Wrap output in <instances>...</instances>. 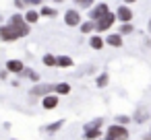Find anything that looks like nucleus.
Masks as SVG:
<instances>
[{
  "mask_svg": "<svg viewBox=\"0 0 151 140\" xmlns=\"http://www.w3.org/2000/svg\"><path fill=\"white\" fill-rule=\"evenodd\" d=\"M42 62H44L46 66H56V56H52V54H46V56L42 58Z\"/></svg>",
  "mask_w": 151,
  "mask_h": 140,
  "instance_id": "25",
  "label": "nucleus"
},
{
  "mask_svg": "<svg viewBox=\"0 0 151 140\" xmlns=\"http://www.w3.org/2000/svg\"><path fill=\"white\" fill-rule=\"evenodd\" d=\"M108 13H110L108 4H106V2H99L97 6H93V9L89 11V19H91L93 23H97V21H99V19H104Z\"/></svg>",
  "mask_w": 151,
  "mask_h": 140,
  "instance_id": "3",
  "label": "nucleus"
},
{
  "mask_svg": "<svg viewBox=\"0 0 151 140\" xmlns=\"http://www.w3.org/2000/svg\"><path fill=\"white\" fill-rule=\"evenodd\" d=\"M54 2H64V0H54Z\"/></svg>",
  "mask_w": 151,
  "mask_h": 140,
  "instance_id": "32",
  "label": "nucleus"
},
{
  "mask_svg": "<svg viewBox=\"0 0 151 140\" xmlns=\"http://www.w3.org/2000/svg\"><path fill=\"white\" fill-rule=\"evenodd\" d=\"M75 4L77 6H83V9H89L93 4V0H75Z\"/></svg>",
  "mask_w": 151,
  "mask_h": 140,
  "instance_id": "27",
  "label": "nucleus"
},
{
  "mask_svg": "<svg viewBox=\"0 0 151 140\" xmlns=\"http://www.w3.org/2000/svg\"><path fill=\"white\" fill-rule=\"evenodd\" d=\"M42 2H44V0H25V4H27V6H40Z\"/></svg>",
  "mask_w": 151,
  "mask_h": 140,
  "instance_id": "28",
  "label": "nucleus"
},
{
  "mask_svg": "<svg viewBox=\"0 0 151 140\" xmlns=\"http://www.w3.org/2000/svg\"><path fill=\"white\" fill-rule=\"evenodd\" d=\"M25 66L21 60H9L6 62V72H13V74H23Z\"/></svg>",
  "mask_w": 151,
  "mask_h": 140,
  "instance_id": "9",
  "label": "nucleus"
},
{
  "mask_svg": "<svg viewBox=\"0 0 151 140\" xmlns=\"http://www.w3.org/2000/svg\"><path fill=\"white\" fill-rule=\"evenodd\" d=\"M137 0H124V4H134Z\"/></svg>",
  "mask_w": 151,
  "mask_h": 140,
  "instance_id": "30",
  "label": "nucleus"
},
{
  "mask_svg": "<svg viewBox=\"0 0 151 140\" xmlns=\"http://www.w3.org/2000/svg\"><path fill=\"white\" fill-rule=\"evenodd\" d=\"M83 134H85V140H99L101 138V130H87Z\"/></svg>",
  "mask_w": 151,
  "mask_h": 140,
  "instance_id": "20",
  "label": "nucleus"
},
{
  "mask_svg": "<svg viewBox=\"0 0 151 140\" xmlns=\"http://www.w3.org/2000/svg\"><path fill=\"white\" fill-rule=\"evenodd\" d=\"M0 23H2V15H0Z\"/></svg>",
  "mask_w": 151,
  "mask_h": 140,
  "instance_id": "33",
  "label": "nucleus"
},
{
  "mask_svg": "<svg viewBox=\"0 0 151 140\" xmlns=\"http://www.w3.org/2000/svg\"><path fill=\"white\" fill-rule=\"evenodd\" d=\"M128 122H132L130 115H116V124H118V126H126Z\"/></svg>",
  "mask_w": 151,
  "mask_h": 140,
  "instance_id": "26",
  "label": "nucleus"
},
{
  "mask_svg": "<svg viewBox=\"0 0 151 140\" xmlns=\"http://www.w3.org/2000/svg\"><path fill=\"white\" fill-rule=\"evenodd\" d=\"M147 29H149V33H151V19H149V25H147Z\"/></svg>",
  "mask_w": 151,
  "mask_h": 140,
  "instance_id": "31",
  "label": "nucleus"
},
{
  "mask_svg": "<svg viewBox=\"0 0 151 140\" xmlns=\"http://www.w3.org/2000/svg\"><path fill=\"white\" fill-rule=\"evenodd\" d=\"M132 31H134V25H132V23H122L120 29H118V35H128V33H132Z\"/></svg>",
  "mask_w": 151,
  "mask_h": 140,
  "instance_id": "18",
  "label": "nucleus"
},
{
  "mask_svg": "<svg viewBox=\"0 0 151 140\" xmlns=\"http://www.w3.org/2000/svg\"><path fill=\"white\" fill-rule=\"evenodd\" d=\"M104 140H128V130L124 126H118V124H112L108 130H106V138Z\"/></svg>",
  "mask_w": 151,
  "mask_h": 140,
  "instance_id": "2",
  "label": "nucleus"
},
{
  "mask_svg": "<svg viewBox=\"0 0 151 140\" xmlns=\"http://www.w3.org/2000/svg\"><path fill=\"white\" fill-rule=\"evenodd\" d=\"M37 21H40V13H37L35 9H31V11L25 13V23H27V25H33V23H37Z\"/></svg>",
  "mask_w": 151,
  "mask_h": 140,
  "instance_id": "13",
  "label": "nucleus"
},
{
  "mask_svg": "<svg viewBox=\"0 0 151 140\" xmlns=\"http://www.w3.org/2000/svg\"><path fill=\"white\" fill-rule=\"evenodd\" d=\"M70 93V85L68 82H58L54 85V95H68Z\"/></svg>",
  "mask_w": 151,
  "mask_h": 140,
  "instance_id": "14",
  "label": "nucleus"
},
{
  "mask_svg": "<svg viewBox=\"0 0 151 140\" xmlns=\"http://www.w3.org/2000/svg\"><path fill=\"white\" fill-rule=\"evenodd\" d=\"M149 138H151V130H149Z\"/></svg>",
  "mask_w": 151,
  "mask_h": 140,
  "instance_id": "34",
  "label": "nucleus"
},
{
  "mask_svg": "<svg viewBox=\"0 0 151 140\" xmlns=\"http://www.w3.org/2000/svg\"><path fill=\"white\" fill-rule=\"evenodd\" d=\"M64 23H66L68 27H81V15H79V11L68 9V11L64 13Z\"/></svg>",
  "mask_w": 151,
  "mask_h": 140,
  "instance_id": "5",
  "label": "nucleus"
},
{
  "mask_svg": "<svg viewBox=\"0 0 151 140\" xmlns=\"http://www.w3.org/2000/svg\"><path fill=\"white\" fill-rule=\"evenodd\" d=\"M29 93H31V97H42L44 99V97H48V95L54 93V87L52 85H35Z\"/></svg>",
  "mask_w": 151,
  "mask_h": 140,
  "instance_id": "7",
  "label": "nucleus"
},
{
  "mask_svg": "<svg viewBox=\"0 0 151 140\" xmlns=\"http://www.w3.org/2000/svg\"><path fill=\"white\" fill-rule=\"evenodd\" d=\"M93 31H95V23L93 21L81 23V33H93Z\"/></svg>",
  "mask_w": 151,
  "mask_h": 140,
  "instance_id": "21",
  "label": "nucleus"
},
{
  "mask_svg": "<svg viewBox=\"0 0 151 140\" xmlns=\"http://www.w3.org/2000/svg\"><path fill=\"white\" fill-rule=\"evenodd\" d=\"M104 41L108 43V45H112V48H120L124 41H122V35H118V33H112V35H108V37H104Z\"/></svg>",
  "mask_w": 151,
  "mask_h": 140,
  "instance_id": "11",
  "label": "nucleus"
},
{
  "mask_svg": "<svg viewBox=\"0 0 151 140\" xmlns=\"http://www.w3.org/2000/svg\"><path fill=\"white\" fill-rule=\"evenodd\" d=\"M101 126H104V119H101V117H95V119H91L89 124H85L83 132H87V130H101Z\"/></svg>",
  "mask_w": 151,
  "mask_h": 140,
  "instance_id": "15",
  "label": "nucleus"
},
{
  "mask_svg": "<svg viewBox=\"0 0 151 140\" xmlns=\"http://www.w3.org/2000/svg\"><path fill=\"white\" fill-rule=\"evenodd\" d=\"M62 126H64V119H56V122H54V124H50V126H48L46 130H48L50 134H54V132H58V130H60Z\"/></svg>",
  "mask_w": 151,
  "mask_h": 140,
  "instance_id": "22",
  "label": "nucleus"
},
{
  "mask_svg": "<svg viewBox=\"0 0 151 140\" xmlns=\"http://www.w3.org/2000/svg\"><path fill=\"white\" fill-rule=\"evenodd\" d=\"M116 19H118L120 23H130V21H132V11H130V6H118V9H116Z\"/></svg>",
  "mask_w": 151,
  "mask_h": 140,
  "instance_id": "8",
  "label": "nucleus"
},
{
  "mask_svg": "<svg viewBox=\"0 0 151 140\" xmlns=\"http://www.w3.org/2000/svg\"><path fill=\"white\" fill-rule=\"evenodd\" d=\"M13 140H15V138H13Z\"/></svg>",
  "mask_w": 151,
  "mask_h": 140,
  "instance_id": "35",
  "label": "nucleus"
},
{
  "mask_svg": "<svg viewBox=\"0 0 151 140\" xmlns=\"http://www.w3.org/2000/svg\"><path fill=\"white\" fill-rule=\"evenodd\" d=\"M23 76H27V78H31L33 82H37V80H40V74H37L35 70H29V68H25V70H23Z\"/></svg>",
  "mask_w": 151,
  "mask_h": 140,
  "instance_id": "23",
  "label": "nucleus"
},
{
  "mask_svg": "<svg viewBox=\"0 0 151 140\" xmlns=\"http://www.w3.org/2000/svg\"><path fill=\"white\" fill-rule=\"evenodd\" d=\"M0 39L6 41V43H11V41H17V39H19V35H17V33H15V29L6 23V25L0 27Z\"/></svg>",
  "mask_w": 151,
  "mask_h": 140,
  "instance_id": "6",
  "label": "nucleus"
},
{
  "mask_svg": "<svg viewBox=\"0 0 151 140\" xmlns=\"http://www.w3.org/2000/svg\"><path fill=\"white\" fill-rule=\"evenodd\" d=\"M40 15H42V17H56V9H50V6H42Z\"/></svg>",
  "mask_w": 151,
  "mask_h": 140,
  "instance_id": "24",
  "label": "nucleus"
},
{
  "mask_svg": "<svg viewBox=\"0 0 151 140\" xmlns=\"http://www.w3.org/2000/svg\"><path fill=\"white\" fill-rule=\"evenodd\" d=\"M23 4H25V0H15V6L17 9H23Z\"/></svg>",
  "mask_w": 151,
  "mask_h": 140,
  "instance_id": "29",
  "label": "nucleus"
},
{
  "mask_svg": "<svg viewBox=\"0 0 151 140\" xmlns=\"http://www.w3.org/2000/svg\"><path fill=\"white\" fill-rule=\"evenodd\" d=\"M147 119H149V111L143 109V107H139V109L132 113V122H137V124H143V122H147Z\"/></svg>",
  "mask_w": 151,
  "mask_h": 140,
  "instance_id": "12",
  "label": "nucleus"
},
{
  "mask_svg": "<svg viewBox=\"0 0 151 140\" xmlns=\"http://www.w3.org/2000/svg\"><path fill=\"white\" fill-rule=\"evenodd\" d=\"M114 21H116V13H108L104 19H99V21L95 23V31H97V33H104V31H108V29L114 25Z\"/></svg>",
  "mask_w": 151,
  "mask_h": 140,
  "instance_id": "4",
  "label": "nucleus"
},
{
  "mask_svg": "<svg viewBox=\"0 0 151 140\" xmlns=\"http://www.w3.org/2000/svg\"><path fill=\"white\" fill-rule=\"evenodd\" d=\"M42 105H44V109H48V111H50V109H56V107H58V95L52 93V95L44 97V99H42Z\"/></svg>",
  "mask_w": 151,
  "mask_h": 140,
  "instance_id": "10",
  "label": "nucleus"
},
{
  "mask_svg": "<svg viewBox=\"0 0 151 140\" xmlns=\"http://www.w3.org/2000/svg\"><path fill=\"white\" fill-rule=\"evenodd\" d=\"M56 66H60V68H70V66H73V58H68V56H56Z\"/></svg>",
  "mask_w": 151,
  "mask_h": 140,
  "instance_id": "17",
  "label": "nucleus"
},
{
  "mask_svg": "<svg viewBox=\"0 0 151 140\" xmlns=\"http://www.w3.org/2000/svg\"><path fill=\"white\" fill-rule=\"evenodd\" d=\"M89 45H91L93 50H101V48L106 45V41H104V37H101V35H93V37L89 39Z\"/></svg>",
  "mask_w": 151,
  "mask_h": 140,
  "instance_id": "16",
  "label": "nucleus"
},
{
  "mask_svg": "<svg viewBox=\"0 0 151 140\" xmlns=\"http://www.w3.org/2000/svg\"><path fill=\"white\" fill-rule=\"evenodd\" d=\"M95 82H97V87H99V89L108 87V82H110V74H108V72H101V74L97 76V80H95Z\"/></svg>",
  "mask_w": 151,
  "mask_h": 140,
  "instance_id": "19",
  "label": "nucleus"
},
{
  "mask_svg": "<svg viewBox=\"0 0 151 140\" xmlns=\"http://www.w3.org/2000/svg\"><path fill=\"white\" fill-rule=\"evenodd\" d=\"M9 25L15 29V33L19 35V39H21V37H27L29 31H31V25L25 23V17H23V15H17V13L11 17V23H9Z\"/></svg>",
  "mask_w": 151,
  "mask_h": 140,
  "instance_id": "1",
  "label": "nucleus"
}]
</instances>
